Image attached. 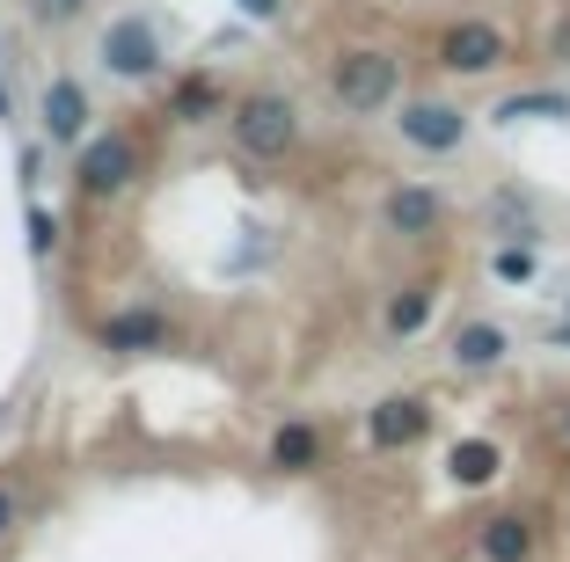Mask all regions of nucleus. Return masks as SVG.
Wrapping results in <instances>:
<instances>
[{
	"instance_id": "nucleus-1",
	"label": "nucleus",
	"mask_w": 570,
	"mask_h": 562,
	"mask_svg": "<svg viewBox=\"0 0 570 562\" xmlns=\"http://www.w3.org/2000/svg\"><path fill=\"white\" fill-rule=\"evenodd\" d=\"M301 102L285 96V88H242L235 102H227V139H235V154L242 161H256V168H271V161H285V154L301 147Z\"/></svg>"
},
{
	"instance_id": "nucleus-2",
	"label": "nucleus",
	"mask_w": 570,
	"mask_h": 562,
	"mask_svg": "<svg viewBox=\"0 0 570 562\" xmlns=\"http://www.w3.org/2000/svg\"><path fill=\"white\" fill-rule=\"evenodd\" d=\"M330 102L344 117H387L403 102V51L387 45H344L330 59Z\"/></svg>"
},
{
	"instance_id": "nucleus-3",
	"label": "nucleus",
	"mask_w": 570,
	"mask_h": 562,
	"mask_svg": "<svg viewBox=\"0 0 570 562\" xmlns=\"http://www.w3.org/2000/svg\"><path fill=\"white\" fill-rule=\"evenodd\" d=\"M139 176H147V147H139V132H125V125L88 132L81 147H73V190H81L88 205H118Z\"/></svg>"
},
{
	"instance_id": "nucleus-4",
	"label": "nucleus",
	"mask_w": 570,
	"mask_h": 562,
	"mask_svg": "<svg viewBox=\"0 0 570 562\" xmlns=\"http://www.w3.org/2000/svg\"><path fill=\"white\" fill-rule=\"evenodd\" d=\"M96 59H102V73L110 81H154V73L168 67V37H161V22L147 16V8H125V16H110L102 22V37H96Z\"/></svg>"
},
{
	"instance_id": "nucleus-5",
	"label": "nucleus",
	"mask_w": 570,
	"mask_h": 562,
	"mask_svg": "<svg viewBox=\"0 0 570 562\" xmlns=\"http://www.w3.org/2000/svg\"><path fill=\"white\" fill-rule=\"evenodd\" d=\"M439 67H446L453 81H490V73L512 67V37L490 16H461V22L439 30Z\"/></svg>"
},
{
	"instance_id": "nucleus-6",
	"label": "nucleus",
	"mask_w": 570,
	"mask_h": 562,
	"mask_svg": "<svg viewBox=\"0 0 570 562\" xmlns=\"http://www.w3.org/2000/svg\"><path fill=\"white\" fill-rule=\"evenodd\" d=\"M395 132H403V147H417V154H461L469 132H475V117L461 110V102H446V96H403L395 102Z\"/></svg>"
},
{
	"instance_id": "nucleus-7",
	"label": "nucleus",
	"mask_w": 570,
	"mask_h": 562,
	"mask_svg": "<svg viewBox=\"0 0 570 562\" xmlns=\"http://www.w3.org/2000/svg\"><path fill=\"white\" fill-rule=\"evenodd\" d=\"M37 132H45V147H67V154L96 132V102H88V88L73 73H51L37 88Z\"/></svg>"
},
{
	"instance_id": "nucleus-8",
	"label": "nucleus",
	"mask_w": 570,
	"mask_h": 562,
	"mask_svg": "<svg viewBox=\"0 0 570 562\" xmlns=\"http://www.w3.org/2000/svg\"><path fill=\"white\" fill-rule=\"evenodd\" d=\"M453 219L446 190H432V183H387V198H381V227L395 234V241H439Z\"/></svg>"
},
{
	"instance_id": "nucleus-9",
	"label": "nucleus",
	"mask_w": 570,
	"mask_h": 562,
	"mask_svg": "<svg viewBox=\"0 0 570 562\" xmlns=\"http://www.w3.org/2000/svg\"><path fill=\"white\" fill-rule=\"evenodd\" d=\"M432 438V402L424 395H381L366 410V446L373 453H410Z\"/></svg>"
},
{
	"instance_id": "nucleus-10",
	"label": "nucleus",
	"mask_w": 570,
	"mask_h": 562,
	"mask_svg": "<svg viewBox=\"0 0 570 562\" xmlns=\"http://www.w3.org/2000/svg\"><path fill=\"white\" fill-rule=\"evenodd\" d=\"M168 315L161 307H110V315L96 322V351H110V358H147V351H168Z\"/></svg>"
},
{
	"instance_id": "nucleus-11",
	"label": "nucleus",
	"mask_w": 570,
	"mask_h": 562,
	"mask_svg": "<svg viewBox=\"0 0 570 562\" xmlns=\"http://www.w3.org/2000/svg\"><path fill=\"white\" fill-rule=\"evenodd\" d=\"M432 315H439V278H410V285H395V293L381 299V344H417L424 329H432Z\"/></svg>"
},
{
	"instance_id": "nucleus-12",
	"label": "nucleus",
	"mask_w": 570,
	"mask_h": 562,
	"mask_svg": "<svg viewBox=\"0 0 570 562\" xmlns=\"http://www.w3.org/2000/svg\"><path fill=\"white\" fill-rule=\"evenodd\" d=\"M512 358V329L504 322H490V315H475V322H453V336H446V365L453 373H498V365Z\"/></svg>"
},
{
	"instance_id": "nucleus-13",
	"label": "nucleus",
	"mask_w": 570,
	"mask_h": 562,
	"mask_svg": "<svg viewBox=\"0 0 570 562\" xmlns=\"http://www.w3.org/2000/svg\"><path fill=\"white\" fill-rule=\"evenodd\" d=\"M475 555L483 562H534L541 526L527 512H490V519H475Z\"/></svg>"
},
{
	"instance_id": "nucleus-14",
	"label": "nucleus",
	"mask_w": 570,
	"mask_h": 562,
	"mask_svg": "<svg viewBox=\"0 0 570 562\" xmlns=\"http://www.w3.org/2000/svg\"><path fill=\"white\" fill-rule=\"evenodd\" d=\"M213 117H227V88H219L205 67L168 88V125H176V132H198V125H213Z\"/></svg>"
},
{
	"instance_id": "nucleus-15",
	"label": "nucleus",
	"mask_w": 570,
	"mask_h": 562,
	"mask_svg": "<svg viewBox=\"0 0 570 562\" xmlns=\"http://www.w3.org/2000/svg\"><path fill=\"white\" fill-rule=\"evenodd\" d=\"M483 227L498 234V241L541 248V205L527 198V190H512V183H498V190H490V205H483Z\"/></svg>"
},
{
	"instance_id": "nucleus-16",
	"label": "nucleus",
	"mask_w": 570,
	"mask_h": 562,
	"mask_svg": "<svg viewBox=\"0 0 570 562\" xmlns=\"http://www.w3.org/2000/svg\"><path fill=\"white\" fill-rule=\"evenodd\" d=\"M490 125H570V88H512L498 96Z\"/></svg>"
},
{
	"instance_id": "nucleus-17",
	"label": "nucleus",
	"mask_w": 570,
	"mask_h": 562,
	"mask_svg": "<svg viewBox=\"0 0 570 562\" xmlns=\"http://www.w3.org/2000/svg\"><path fill=\"white\" fill-rule=\"evenodd\" d=\"M498 475H504V446L498 438H453V453H446V482L453 490H490Z\"/></svg>"
},
{
	"instance_id": "nucleus-18",
	"label": "nucleus",
	"mask_w": 570,
	"mask_h": 562,
	"mask_svg": "<svg viewBox=\"0 0 570 562\" xmlns=\"http://www.w3.org/2000/svg\"><path fill=\"white\" fill-rule=\"evenodd\" d=\"M271 467H278V475H315V467H322V431L307 424V416L278 424V431H271Z\"/></svg>"
},
{
	"instance_id": "nucleus-19",
	"label": "nucleus",
	"mask_w": 570,
	"mask_h": 562,
	"mask_svg": "<svg viewBox=\"0 0 570 562\" xmlns=\"http://www.w3.org/2000/svg\"><path fill=\"white\" fill-rule=\"evenodd\" d=\"M22 241H30V256L37 264H51L59 256V241H67V227H59V213H45V205H22Z\"/></svg>"
},
{
	"instance_id": "nucleus-20",
	"label": "nucleus",
	"mask_w": 570,
	"mask_h": 562,
	"mask_svg": "<svg viewBox=\"0 0 570 562\" xmlns=\"http://www.w3.org/2000/svg\"><path fill=\"white\" fill-rule=\"evenodd\" d=\"M534 270H541V248H527V241H498L490 248V278L498 285H534Z\"/></svg>"
},
{
	"instance_id": "nucleus-21",
	"label": "nucleus",
	"mask_w": 570,
	"mask_h": 562,
	"mask_svg": "<svg viewBox=\"0 0 570 562\" xmlns=\"http://www.w3.org/2000/svg\"><path fill=\"white\" fill-rule=\"evenodd\" d=\"M30 16L45 22V30H67V22L88 16V0H30Z\"/></svg>"
},
{
	"instance_id": "nucleus-22",
	"label": "nucleus",
	"mask_w": 570,
	"mask_h": 562,
	"mask_svg": "<svg viewBox=\"0 0 570 562\" xmlns=\"http://www.w3.org/2000/svg\"><path fill=\"white\" fill-rule=\"evenodd\" d=\"M235 16L256 22V30H271V22H285V0H235Z\"/></svg>"
},
{
	"instance_id": "nucleus-23",
	"label": "nucleus",
	"mask_w": 570,
	"mask_h": 562,
	"mask_svg": "<svg viewBox=\"0 0 570 562\" xmlns=\"http://www.w3.org/2000/svg\"><path fill=\"white\" fill-rule=\"evenodd\" d=\"M16 526H22V496L0 482V541H16Z\"/></svg>"
},
{
	"instance_id": "nucleus-24",
	"label": "nucleus",
	"mask_w": 570,
	"mask_h": 562,
	"mask_svg": "<svg viewBox=\"0 0 570 562\" xmlns=\"http://www.w3.org/2000/svg\"><path fill=\"white\" fill-rule=\"evenodd\" d=\"M549 59H556V67L570 73V16H563V22H556V30H549Z\"/></svg>"
},
{
	"instance_id": "nucleus-25",
	"label": "nucleus",
	"mask_w": 570,
	"mask_h": 562,
	"mask_svg": "<svg viewBox=\"0 0 570 562\" xmlns=\"http://www.w3.org/2000/svg\"><path fill=\"white\" fill-rule=\"evenodd\" d=\"M541 344H549V351H570V315L549 322V329H541Z\"/></svg>"
},
{
	"instance_id": "nucleus-26",
	"label": "nucleus",
	"mask_w": 570,
	"mask_h": 562,
	"mask_svg": "<svg viewBox=\"0 0 570 562\" xmlns=\"http://www.w3.org/2000/svg\"><path fill=\"white\" fill-rule=\"evenodd\" d=\"M556 424H563V438H570V402H563V410H556Z\"/></svg>"
},
{
	"instance_id": "nucleus-27",
	"label": "nucleus",
	"mask_w": 570,
	"mask_h": 562,
	"mask_svg": "<svg viewBox=\"0 0 570 562\" xmlns=\"http://www.w3.org/2000/svg\"><path fill=\"white\" fill-rule=\"evenodd\" d=\"M563 315H570V293H563Z\"/></svg>"
}]
</instances>
